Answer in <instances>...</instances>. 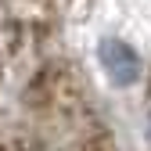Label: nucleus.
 I'll return each instance as SVG.
<instances>
[{
  "label": "nucleus",
  "instance_id": "f257e3e1",
  "mask_svg": "<svg viewBox=\"0 0 151 151\" xmlns=\"http://www.w3.org/2000/svg\"><path fill=\"white\" fill-rule=\"evenodd\" d=\"M97 58H101V68L108 76L111 86H133L140 79V58L137 50L129 47L126 40H115V36H104L101 47H97Z\"/></svg>",
  "mask_w": 151,
  "mask_h": 151
}]
</instances>
